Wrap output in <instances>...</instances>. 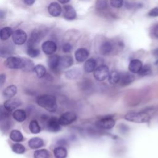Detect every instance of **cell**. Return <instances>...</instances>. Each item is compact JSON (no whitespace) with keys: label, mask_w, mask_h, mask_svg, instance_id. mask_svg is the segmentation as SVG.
<instances>
[{"label":"cell","mask_w":158,"mask_h":158,"mask_svg":"<svg viewBox=\"0 0 158 158\" xmlns=\"http://www.w3.org/2000/svg\"><path fill=\"white\" fill-rule=\"evenodd\" d=\"M148 16L149 17H158V7H154L152 9H151L148 13Z\"/></svg>","instance_id":"42"},{"label":"cell","mask_w":158,"mask_h":158,"mask_svg":"<svg viewBox=\"0 0 158 158\" xmlns=\"http://www.w3.org/2000/svg\"><path fill=\"white\" fill-rule=\"evenodd\" d=\"M60 126L59 119L57 117H50L46 121V128L51 132H58L61 129Z\"/></svg>","instance_id":"8"},{"label":"cell","mask_w":158,"mask_h":158,"mask_svg":"<svg viewBox=\"0 0 158 158\" xmlns=\"http://www.w3.org/2000/svg\"><path fill=\"white\" fill-rule=\"evenodd\" d=\"M9 113L10 112H9L4 106H0V122L5 118L9 117Z\"/></svg>","instance_id":"37"},{"label":"cell","mask_w":158,"mask_h":158,"mask_svg":"<svg viewBox=\"0 0 158 158\" xmlns=\"http://www.w3.org/2000/svg\"><path fill=\"white\" fill-rule=\"evenodd\" d=\"M17 92V88L15 85H12L8 86L3 91V96L7 98H11L14 96Z\"/></svg>","instance_id":"23"},{"label":"cell","mask_w":158,"mask_h":158,"mask_svg":"<svg viewBox=\"0 0 158 158\" xmlns=\"http://www.w3.org/2000/svg\"><path fill=\"white\" fill-rule=\"evenodd\" d=\"M73 63V58L69 55H64L59 58V67L60 69L69 68L72 65Z\"/></svg>","instance_id":"16"},{"label":"cell","mask_w":158,"mask_h":158,"mask_svg":"<svg viewBox=\"0 0 158 158\" xmlns=\"http://www.w3.org/2000/svg\"><path fill=\"white\" fill-rule=\"evenodd\" d=\"M36 102L40 107L51 112H56L57 108L56 98L51 94L39 96L36 99Z\"/></svg>","instance_id":"1"},{"label":"cell","mask_w":158,"mask_h":158,"mask_svg":"<svg viewBox=\"0 0 158 158\" xmlns=\"http://www.w3.org/2000/svg\"><path fill=\"white\" fill-rule=\"evenodd\" d=\"M81 75V70L78 68H73L68 70L65 73V76L69 80H75Z\"/></svg>","instance_id":"19"},{"label":"cell","mask_w":158,"mask_h":158,"mask_svg":"<svg viewBox=\"0 0 158 158\" xmlns=\"http://www.w3.org/2000/svg\"><path fill=\"white\" fill-rule=\"evenodd\" d=\"M110 2L114 8H120L123 5V0H110Z\"/></svg>","instance_id":"40"},{"label":"cell","mask_w":158,"mask_h":158,"mask_svg":"<svg viewBox=\"0 0 158 158\" xmlns=\"http://www.w3.org/2000/svg\"><path fill=\"white\" fill-rule=\"evenodd\" d=\"M12 28L9 27H6L0 30V39L2 41H6L9 39L12 35Z\"/></svg>","instance_id":"24"},{"label":"cell","mask_w":158,"mask_h":158,"mask_svg":"<svg viewBox=\"0 0 158 158\" xmlns=\"http://www.w3.org/2000/svg\"><path fill=\"white\" fill-rule=\"evenodd\" d=\"M125 120L135 123H146L150 120V115L144 112H130L124 116Z\"/></svg>","instance_id":"2"},{"label":"cell","mask_w":158,"mask_h":158,"mask_svg":"<svg viewBox=\"0 0 158 158\" xmlns=\"http://www.w3.org/2000/svg\"><path fill=\"white\" fill-rule=\"evenodd\" d=\"M1 125H0L1 126V128L2 130L3 131H6L9 128H10V120H9V117L5 118L4 120H2L1 122Z\"/></svg>","instance_id":"38"},{"label":"cell","mask_w":158,"mask_h":158,"mask_svg":"<svg viewBox=\"0 0 158 158\" xmlns=\"http://www.w3.org/2000/svg\"><path fill=\"white\" fill-rule=\"evenodd\" d=\"M57 1L62 4H67L70 1V0H57Z\"/></svg>","instance_id":"48"},{"label":"cell","mask_w":158,"mask_h":158,"mask_svg":"<svg viewBox=\"0 0 158 158\" xmlns=\"http://www.w3.org/2000/svg\"><path fill=\"white\" fill-rule=\"evenodd\" d=\"M120 77L119 83L120 85L123 86H125L130 85L131 83H132L135 80V77L130 73L124 72V73H120Z\"/></svg>","instance_id":"15"},{"label":"cell","mask_w":158,"mask_h":158,"mask_svg":"<svg viewBox=\"0 0 158 158\" xmlns=\"http://www.w3.org/2000/svg\"><path fill=\"white\" fill-rule=\"evenodd\" d=\"M12 150L14 152L18 154H22L25 152V146L20 143L14 144L12 146Z\"/></svg>","instance_id":"34"},{"label":"cell","mask_w":158,"mask_h":158,"mask_svg":"<svg viewBox=\"0 0 158 158\" xmlns=\"http://www.w3.org/2000/svg\"><path fill=\"white\" fill-rule=\"evenodd\" d=\"M29 130L33 134H38L41 131V127L36 120H32L29 123Z\"/></svg>","instance_id":"30"},{"label":"cell","mask_w":158,"mask_h":158,"mask_svg":"<svg viewBox=\"0 0 158 158\" xmlns=\"http://www.w3.org/2000/svg\"><path fill=\"white\" fill-rule=\"evenodd\" d=\"M150 34L152 38L158 39V23H156L151 27Z\"/></svg>","instance_id":"39"},{"label":"cell","mask_w":158,"mask_h":158,"mask_svg":"<svg viewBox=\"0 0 158 158\" xmlns=\"http://www.w3.org/2000/svg\"><path fill=\"white\" fill-rule=\"evenodd\" d=\"M96 65H97V62L96 60L94 59L93 58H90L85 61L83 65V68L86 72L91 73L95 70L96 67Z\"/></svg>","instance_id":"22"},{"label":"cell","mask_w":158,"mask_h":158,"mask_svg":"<svg viewBox=\"0 0 158 158\" xmlns=\"http://www.w3.org/2000/svg\"><path fill=\"white\" fill-rule=\"evenodd\" d=\"M107 0H96V9L99 10H104L107 8Z\"/></svg>","instance_id":"36"},{"label":"cell","mask_w":158,"mask_h":158,"mask_svg":"<svg viewBox=\"0 0 158 158\" xmlns=\"http://www.w3.org/2000/svg\"><path fill=\"white\" fill-rule=\"evenodd\" d=\"M41 48L46 54L52 55L57 50V44L53 41H46L42 44Z\"/></svg>","instance_id":"10"},{"label":"cell","mask_w":158,"mask_h":158,"mask_svg":"<svg viewBox=\"0 0 158 158\" xmlns=\"http://www.w3.org/2000/svg\"><path fill=\"white\" fill-rule=\"evenodd\" d=\"M57 143H58L60 146H64H64H65V145L67 144V141L65 140V139H63L59 140V141L57 142Z\"/></svg>","instance_id":"45"},{"label":"cell","mask_w":158,"mask_h":158,"mask_svg":"<svg viewBox=\"0 0 158 158\" xmlns=\"http://www.w3.org/2000/svg\"><path fill=\"white\" fill-rule=\"evenodd\" d=\"M60 56L56 54H52L48 59V65L51 70H56L59 68Z\"/></svg>","instance_id":"18"},{"label":"cell","mask_w":158,"mask_h":158,"mask_svg":"<svg viewBox=\"0 0 158 158\" xmlns=\"http://www.w3.org/2000/svg\"><path fill=\"white\" fill-rule=\"evenodd\" d=\"M12 38L14 43L17 45L24 44L27 39V35L25 31L22 29H17L13 31Z\"/></svg>","instance_id":"6"},{"label":"cell","mask_w":158,"mask_h":158,"mask_svg":"<svg viewBox=\"0 0 158 158\" xmlns=\"http://www.w3.org/2000/svg\"><path fill=\"white\" fill-rule=\"evenodd\" d=\"M28 145L31 149H38L44 145V141L39 137H34L28 141Z\"/></svg>","instance_id":"21"},{"label":"cell","mask_w":158,"mask_h":158,"mask_svg":"<svg viewBox=\"0 0 158 158\" xmlns=\"http://www.w3.org/2000/svg\"><path fill=\"white\" fill-rule=\"evenodd\" d=\"M13 118L19 122H22L25 121L27 118V114L24 110L23 109H17L12 114Z\"/></svg>","instance_id":"26"},{"label":"cell","mask_w":158,"mask_h":158,"mask_svg":"<svg viewBox=\"0 0 158 158\" xmlns=\"http://www.w3.org/2000/svg\"><path fill=\"white\" fill-rule=\"evenodd\" d=\"M115 124L114 119L110 116H106L101 118L95 123L96 126L101 129H111Z\"/></svg>","instance_id":"5"},{"label":"cell","mask_w":158,"mask_h":158,"mask_svg":"<svg viewBox=\"0 0 158 158\" xmlns=\"http://www.w3.org/2000/svg\"><path fill=\"white\" fill-rule=\"evenodd\" d=\"M33 71L35 72V73H36V76L38 78L43 77L46 73V70L45 67L41 64H38L36 65H35Z\"/></svg>","instance_id":"31"},{"label":"cell","mask_w":158,"mask_h":158,"mask_svg":"<svg viewBox=\"0 0 158 158\" xmlns=\"http://www.w3.org/2000/svg\"><path fill=\"white\" fill-rule=\"evenodd\" d=\"M6 78V76L4 73L0 74V86H2L5 83Z\"/></svg>","instance_id":"43"},{"label":"cell","mask_w":158,"mask_h":158,"mask_svg":"<svg viewBox=\"0 0 158 158\" xmlns=\"http://www.w3.org/2000/svg\"><path fill=\"white\" fill-rule=\"evenodd\" d=\"M5 17V12L2 10H0V19H4Z\"/></svg>","instance_id":"47"},{"label":"cell","mask_w":158,"mask_h":158,"mask_svg":"<svg viewBox=\"0 0 158 158\" xmlns=\"http://www.w3.org/2000/svg\"><path fill=\"white\" fill-rule=\"evenodd\" d=\"M152 54L155 57L158 58V48H156L152 51Z\"/></svg>","instance_id":"46"},{"label":"cell","mask_w":158,"mask_h":158,"mask_svg":"<svg viewBox=\"0 0 158 158\" xmlns=\"http://www.w3.org/2000/svg\"><path fill=\"white\" fill-rule=\"evenodd\" d=\"M33 157L34 158H49L50 154L47 149H41L35 151Z\"/></svg>","instance_id":"32"},{"label":"cell","mask_w":158,"mask_h":158,"mask_svg":"<svg viewBox=\"0 0 158 158\" xmlns=\"http://www.w3.org/2000/svg\"><path fill=\"white\" fill-rule=\"evenodd\" d=\"M72 48H73V47H72V44L69 43H66L64 44L62 46V51L65 53L70 52L72 50Z\"/></svg>","instance_id":"41"},{"label":"cell","mask_w":158,"mask_h":158,"mask_svg":"<svg viewBox=\"0 0 158 158\" xmlns=\"http://www.w3.org/2000/svg\"><path fill=\"white\" fill-rule=\"evenodd\" d=\"M35 64L33 61L27 58H23V66L22 70L25 72L33 71Z\"/></svg>","instance_id":"33"},{"label":"cell","mask_w":158,"mask_h":158,"mask_svg":"<svg viewBox=\"0 0 158 158\" xmlns=\"http://www.w3.org/2000/svg\"><path fill=\"white\" fill-rule=\"evenodd\" d=\"M23 1L26 5L31 6L35 3V0H23Z\"/></svg>","instance_id":"44"},{"label":"cell","mask_w":158,"mask_h":158,"mask_svg":"<svg viewBox=\"0 0 158 158\" xmlns=\"http://www.w3.org/2000/svg\"><path fill=\"white\" fill-rule=\"evenodd\" d=\"M120 75L118 72L117 71H112L110 73H109L108 79L110 83L112 85H115L118 83H119L120 81Z\"/></svg>","instance_id":"29"},{"label":"cell","mask_w":158,"mask_h":158,"mask_svg":"<svg viewBox=\"0 0 158 158\" xmlns=\"http://www.w3.org/2000/svg\"><path fill=\"white\" fill-rule=\"evenodd\" d=\"M113 49V44L109 41H104L99 46V52L103 56L109 54Z\"/></svg>","instance_id":"20"},{"label":"cell","mask_w":158,"mask_h":158,"mask_svg":"<svg viewBox=\"0 0 158 158\" xmlns=\"http://www.w3.org/2000/svg\"><path fill=\"white\" fill-rule=\"evenodd\" d=\"M10 138L14 142H22L23 140L22 133L18 130H13L10 133Z\"/></svg>","instance_id":"27"},{"label":"cell","mask_w":158,"mask_h":158,"mask_svg":"<svg viewBox=\"0 0 158 158\" xmlns=\"http://www.w3.org/2000/svg\"><path fill=\"white\" fill-rule=\"evenodd\" d=\"M155 65H156V66H157V67H158V60H157L156 61V62H155Z\"/></svg>","instance_id":"49"},{"label":"cell","mask_w":158,"mask_h":158,"mask_svg":"<svg viewBox=\"0 0 158 158\" xmlns=\"http://www.w3.org/2000/svg\"><path fill=\"white\" fill-rule=\"evenodd\" d=\"M77 115L72 112H66L62 114L59 119V122L60 125H67L76 120Z\"/></svg>","instance_id":"7"},{"label":"cell","mask_w":158,"mask_h":158,"mask_svg":"<svg viewBox=\"0 0 158 158\" xmlns=\"http://www.w3.org/2000/svg\"><path fill=\"white\" fill-rule=\"evenodd\" d=\"M94 77L98 81H103L108 78L109 75V67L106 65H101L94 70Z\"/></svg>","instance_id":"4"},{"label":"cell","mask_w":158,"mask_h":158,"mask_svg":"<svg viewBox=\"0 0 158 158\" xmlns=\"http://www.w3.org/2000/svg\"><path fill=\"white\" fill-rule=\"evenodd\" d=\"M53 154L55 158H66L67 156V151L64 146L56 147L54 151Z\"/></svg>","instance_id":"25"},{"label":"cell","mask_w":158,"mask_h":158,"mask_svg":"<svg viewBox=\"0 0 158 158\" xmlns=\"http://www.w3.org/2000/svg\"><path fill=\"white\" fill-rule=\"evenodd\" d=\"M44 35L43 31L34 30L30 35L27 46H36V44L40 41Z\"/></svg>","instance_id":"9"},{"label":"cell","mask_w":158,"mask_h":158,"mask_svg":"<svg viewBox=\"0 0 158 158\" xmlns=\"http://www.w3.org/2000/svg\"><path fill=\"white\" fill-rule=\"evenodd\" d=\"M151 73H152V69L149 64H146L144 65H143L141 69L138 73V74L141 76H147V75H151Z\"/></svg>","instance_id":"35"},{"label":"cell","mask_w":158,"mask_h":158,"mask_svg":"<svg viewBox=\"0 0 158 158\" xmlns=\"http://www.w3.org/2000/svg\"><path fill=\"white\" fill-rule=\"evenodd\" d=\"M5 65L12 69H22L23 66V58L16 56H9L4 62Z\"/></svg>","instance_id":"3"},{"label":"cell","mask_w":158,"mask_h":158,"mask_svg":"<svg viewBox=\"0 0 158 158\" xmlns=\"http://www.w3.org/2000/svg\"><path fill=\"white\" fill-rule=\"evenodd\" d=\"M22 104L21 101L18 98H9L4 104V107L9 111L11 112L19 107Z\"/></svg>","instance_id":"12"},{"label":"cell","mask_w":158,"mask_h":158,"mask_svg":"<svg viewBox=\"0 0 158 158\" xmlns=\"http://www.w3.org/2000/svg\"><path fill=\"white\" fill-rule=\"evenodd\" d=\"M143 67L142 62L139 59H133L130 62L128 69L130 72L133 73H138Z\"/></svg>","instance_id":"17"},{"label":"cell","mask_w":158,"mask_h":158,"mask_svg":"<svg viewBox=\"0 0 158 158\" xmlns=\"http://www.w3.org/2000/svg\"><path fill=\"white\" fill-rule=\"evenodd\" d=\"M63 16L67 20H73L77 17L75 9L70 5H65L63 7Z\"/></svg>","instance_id":"11"},{"label":"cell","mask_w":158,"mask_h":158,"mask_svg":"<svg viewBox=\"0 0 158 158\" xmlns=\"http://www.w3.org/2000/svg\"><path fill=\"white\" fill-rule=\"evenodd\" d=\"M89 53L86 48H80L75 52V57L77 61L82 62L86 60L89 56Z\"/></svg>","instance_id":"14"},{"label":"cell","mask_w":158,"mask_h":158,"mask_svg":"<svg viewBox=\"0 0 158 158\" xmlns=\"http://www.w3.org/2000/svg\"><path fill=\"white\" fill-rule=\"evenodd\" d=\"M27 52L30 57L35 58L40 55V49L36 47V46H27Z\"/></svg>","instance_id":"28"},{"label":"cell","mask_w":158,"mask_h":158,"mask_svg":"<svg viewBox=\"0 0 158 158\" xmlns=\"http://www.w3.org/2000/svg\"><path fill=\"white\" fill-rule=\"evenodd\" d=\"M48 10L51 16L56 17H59L60 15L62 10L61 6L59 5V3L53 2L49 5L48 7Z\"/></svg>","instance_id":"13"}]
</instances>
